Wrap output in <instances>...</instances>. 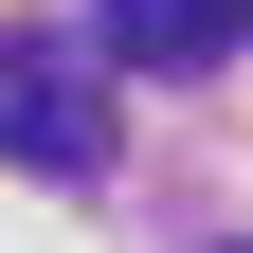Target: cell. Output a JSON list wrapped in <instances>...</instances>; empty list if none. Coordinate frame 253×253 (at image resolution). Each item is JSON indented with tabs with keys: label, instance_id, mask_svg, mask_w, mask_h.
Returning a JSON list of instances; mask_svg holds the SVG:
<instances>
[{
	"label": "cell",
	"instance_id": "cell-2",
	"mask_svg": "<svg viewBox=\"0 0 253 253\" xmlns=\"http://www.w3.org/2000/svg\"><path fill=\"white\" fill-rule=\"evenodd\" d=\"M235 37H253V0H109L90 18V54H126V73H217Z\"/></svg>",
	"mask_w": 253,
	"mask_h": 253
},
{
	"label": "cell",
	"instance_id": "cell-1",
	"mask_svg": "<svg viewBox=\"0 0 253 253\" xmlns=\"http://www.w3.org/2000/svg\"><path fill=\"white\" fill-rule=\"evenodd\" d=\"M0 145H18L37 181H90L109 163V54L90 37H18L0 54Z\"/></svg>",
	"mask_w": 253,
	"mask_h": 253
}]
</instances>
